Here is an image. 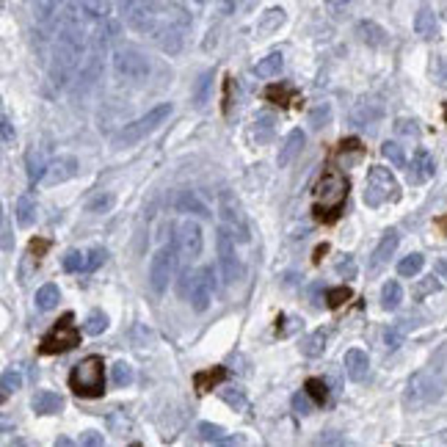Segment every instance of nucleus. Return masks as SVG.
Wrapping results in <instances>:
<instances>
[{
	"label": "nucleus",
	"instance_id": "obj_1",
	"mask_svg": "<svg viewBox=\"0 0 447 447\" xmlns=\"http://www.w3.org/2000/svg\"><path fill=\"white\" fill-rule=\"evenodd\" d=\"M69 389L78 397H102L105 395V362L102 356L91 353L80 359L69 373Z\"/></svg>",
	"mask_w": 447,
	"mask_h": 447
},
{
	"label": "nucleus",
	"instance_id": "obj_2",
	"mask_svg": "<svg viewBox=\"0 0 447 447\" xmlns=\"http://www.w3.org/2000/svg\"><path fill=\"white\" fill-rule=\"evenodd\" d=\"M318 201H315V212L320 221H334L348 199V182L340 171H326L323 179L318 182Z\"/></svg>",
	"mask_w": 447,
	"mask_h": 447
},
{
	"label": "nucleus",
	"instance_id": "obj_3",
	"mask_svg": "<svg viewBox=\"0 0 447 447\" xmlns=\"http://www.w3.org/2000/svg\"><path fill=\"white\" fill-rule=\"evenodd\" d=\"M171 111H174V105L171 102H160V105H155V108H149L144 116H138V119H133L130 124H124L119 133H116V138H113V146L116 149H124V146H133V144H138L141 138H146L149 133H155L168 116H171Z\"/></svg>",
	"mask_w": 447,
	"mask_h": 447
},
{
	"label": "nucleus",
	"instance_id": "obj_4",
	"mask_svg": "<svg viewBox=\"0 0 447 447\" xmlns=\"http://www.w3.org/2000/svg\"><path fill=\"white\" fill-rule=\"evenodd\" d=\"M400 199V185L395 174L386 166H373L367 171V185H364V204L367 207H381L386 201Z\"/></svg>",
	"mask_w": 447,
	"mask_h": 447
},
{
	"label": "nucleus",
	"instance_id": "obj_5",
	"mask_svg": "<svg viewBox=\"0 0 447 447\" xmlns=\"http://www.w3.org/2000/svg\"><path fill=\"white\" fill-rule=\"evenodd\" d=\"M444 381H447V378L439 373V367H436V364H430V367H425V370H417V373L408 378V386H406V400H408L411 406L430 403V400H436V397L441 395Z\"/></svg>",
	"mask_w": 447,
	"mask_h": 447
},
{
	"label": "nucleus",
	"instance_id": "obj_6",
	"mask_svg": "<svg viewBox=\"0 0 447 447\" xmlns=\"http://www.w3.org/2000/svg\"><path fill=\"white\" fill-rule=\"evenodd\" d=\"M218 215H221V224L238 243H249L252 241V227H249V218L241 207V201L232 196V193H221V201H218Z\"/></svg>",
	"mask_w": 447,
	"mask_h": 447
},
{
	"label": "nucleus",
	"instance_id": "obj_7",
	"mask_svg": "<svg viewBox=\"0 0 447 447\" xmlns=\"http://www.w3.org/2000/svg\"><path fill=\"white\" fill-rule=\"evenodd\" d=\"M72 320H75V318L67 312V315L42 337L39 353L53 356V353H64V351H72L75 345H80V331H78V326H75Z\"/></svg>",
	"mask_w": 447,
	"mask_h": 447
},
{
	"label": "nucleus",
	"instance_id": "obj_8",
	"mask_svg": "<svg viewBox=\"0 0 447 447\" xmlns=\"http://www.w3.org/2000/svg\"><path fill=\"white\" fill-rule=\"evenodd\" d=\"M215 249H218V263H221L224 282H227V285L238 282L241 274H243V265H241V257H238V252H235V238H232L227 230H218Z\"/></svg>",
	"mask_w": 447,
	"mask_h": 447
},
{
	"label": "nucleus",
	"instance_id": "obj_9",
	"mask_svg": "<svg viewBox=\"0 0 447 447\" xmlns=\"http://www.w3.org/2000/svg\"><path fill=\"white\" fill-rule=\"evenodd\" d=\"M113 72L127 83H141L149 75V61L138 50H116L113 53Z\"/></svg>",
	"mask_w": 447,
	"mask_h": 447
},
{
	"label": "nucleus",
	"instance_id": "obj_10",
	"mask_svg": "<svg viewBox=\"0 0 447 447\" xmlns=\"http://www.w3.org/2000/svg\"><path fill=\"white\" fill-rule=\"evenodd\" d=\"M201 246H204V235H201V227L196 221H182L179 230H177V254L182 260V265H190L199 254H201Z\"/></svg>",
	"mask_w": 447,
	"mask_h": 447
},
{
	"label": "nucleus",
	"instance_id": "obj_11",
	"mask_svg": "<svg viewBox=\"0 0 447 447\" xmlns=\"http://www.w3.org/2000/svg\"><path fill=\"white\" fill-rule=\"evenodd\" d=\"M171 274H174V249L171 246H163L155 252L152 263H149V287L152 293H163L171 282Z\"/></svg>",
	"mask_w": 447,
	"mask_h": 447
},
{
	"label": "nucleus",
	"instance_id": "obj_12",
	"mask_svg": "<svg viewBox=\"0 0 447 447\" xmlns=\"http://www.w3.org/2000/svg\"><path fill=\"white\" fill-rule=\"evenodd\" d=\"M212 290H215V282H212V268L204 265L199 268L193 276H190V290H188V301L196 312H204L212 301Z\"/></svg>",
	"mask_w": 447,
	"mask_h": 447
},
{
	"label": "nucleus",
	"instance_id": "obj_13",
	"mask_svg": "<svg viewBox=\"0 0 447 447\" xmlns=\"http://www.w3.org/2000/svg\"><path fill=\"white\" fill-rule=\"evenodd\" d=\"M78 157L72 155H58L56 160L47 163V171H45V182L47 185H61V182H69L72 177H78Z\"/></svg>",
	"mask_w": 447,
	"mask_h": 447
},
{
	"label": "nucleus",
	"instance_id": "obj_14",
	"mask_svg": "<svg viewBox=\"0 0 447 447\" xmlns=\"http://www.w3.org/2000/svg\"><path fill=\"white\" fill-rule=\"evenodd\" d=\"M397 246H400V235H397V230H386V232L381 235L378 246L373 249V257H370V271H373V274H375V271H381V268L389 263V257H395Z\"/></svg>",
	"mask_w": 447,
	"mask_h": 447
},
{
	"label": "nucleus",
	"instance_id": "obj_15",
	"mask_svg": "<svg viewBox=\"0 0 447 447\" xmlns=\"http://www.w3.org/2000/svg\"><path fill=\"white\" fill-rule=\"evenodd\" d=\"M384 119V105L378 100H359L351 111V122L359 127H375Z\"/></svg>",
	"mask_w": 447,
	"mask_h": 447
},
{
	"label": "nucleus",
	"instance_id": "obj_16",
	"mask_svg": "<svg viewBox=\"0 0 447 447\" xmlns=\"http://www.w3.org/2000/svg\"><path fill=\"white\" fill-rule=\"evenodd\" d=\"M433 171H436V163H433V155L428 152V149H417L414 152V157H411V166H408V179L414 182V185H422V182H428L430 177H433Z\"/></svg>",
	"mask_w": 447,
	"mask_h": 447
},
{
	"label": "nucleus",
	"instance_id": "obj_17",
	"mask_svg": "<svg viewBox=\"0 0 447 447\" xmlns=\"http://www.w3.org/2000/svg\"><path fill=\"white\" fill-rule=\"evenodd\" d=\"M174 210L177 212H190V215H199V218H210L212 215L210 207H207V201L196 190H179L174 196Z\"/></svg>",
	"mask_w": 447,
	"mask_h": 447
},
{
	"label": "nucleus",
	"instance_id": "obj_18",
	"mask_svg": "<svg viewBox=\"0 0 447 447\" xmlns=\"http://www.w3.org/2000/svg\"><path fill=\"white\" fill-rule=\"evenodd\" d=\"M304 144H307L304 130H290V133H287V138H285V144L279 146V155H276L279 168H287V166H290V163H293V160L301 155Z\"/></svg>",
	"mask_w": 447,
	"mask_h": 447
},
{
	"label": "nucleus",
	"instance_id": "obj_19",
	"mask_svg": "<svg viewBox=\"0 0 447 447\" xmlns=\"http://www.w3.org/2000/svg\"><path fill=\"white\" fill-rule=\"evenodd\" d=\"M342 364H345V375H348L351 381H364L367 373H370V359H367V353H364L362 348L345 351Z\"/></svg>",
	"mask_w": 447,
	"mask_h": 447
},
{
	"label": "nucleus",
	"instance_id": "obj_20",
	"mask_svg": "<svg viewBox=\"0 0 447 447\" xmlns=\"http://www.w3.org/2000/svg\"><path fill=\"white\" fill-rule=\"evenodd\" d=\"M61 406H64V397L58 392H53V389H39L31 397V408L36 414H56V411H61Z\"/></svg>",
	"mask_w": 447,
	"mask_h": 447
},
{
	"label": "nucleus",
	"instance_id": "obj_21",
	"mask_svg": "<svg viewBox=\"0 0 447 447\" xmlns=\"http://www.w3.org/2000/svg\"><path fill=\"white\" fill-rule=\"evenodd\" d=\"M326 340H329V331H326V329H315L312 334H307V337L301 340V353L309 356V359L323 356V351H326Z\"/></svg>",
	"mask_w": 447,
	"mask_h": 447
},
{
	"label": "nucleus",
	"instance_id": "obj_22",
	"mask_svg": "<svg viewBox=\"0 0 447 447\" xmlns=\"http://www.w3.org/2000/svg\"><path fill=\"white\" fill-rule=\"evenodd\" d=\"M58 301H61V290H58V285L47 282V285H42V287L36 290V309H39V312H50V309H56Z\"/></svg>",
	"mask_w": 447,
	"mask_h": 447
},
{
	"label": "nucleus",
	"instance_id": "obj_23",
	"mask_svg": "<svg viewBox=\"0 0 447 447\" xmlns=\"http://www.w3.org/2000/svg\"><path fill=\"white\" fill-rule=\"evenodd\" d=\"M14 218H17L20 227H34V221H36V201H34L28 193H23V196L17 199Z\"/></svg>",
	"mask_w": 447,
	"mask_h": 447
},
{
	"label": "nucleus",
	"instance_id": "obj_24",
	"mask_svg": "<svg viewBox=\"0 0 447 447\" xmlns=\"http://www.w3.org/2000/svg\"><path fill=\"white\" fill-rule=\"evenodd\" d=\"M224 378H227V367H215V370H201L193 375L196 392H210L212 386H218Z\"/></svg>",
	"mask_w": 447,
	"mask_h": 447
},
{
	"label": "nucleus",
	"instance_id": "obj_25",
	"mask_svg": "<svg viewBox=\"0 0 447 447\" xmlns=\"http://www.w3.org/2000/svg\"><path fill=\"white\" fill-rule=\"evenodd\" d=\"M400 301H403V287H400V282L389 279V282L381 287V307H384V309H397Z\"/></svg>",
	"mask_w": 447,
	"mask_h": 447
},
{
	"label": "nucleus",
	"instance_id": "obj_26",
	"mask_svg": "<svg viewBox=\"0 0 447 447\" xmlns=\"http://www.w3.org/2000/svg\"><path fill=\"white\" fill-rule=\"evenodd\" d=\"M359 36H362V42H367L370 47L386 45V31H384L381 25H375V23H362V25H359Z\"/></svg>",
	"mask_w": 447,
	"mask_h": 447
},
{
	"label": "nucleus",
	"instance_id": "obj_27",
	"mask_svg": "<svg viewBox=\"0 0 447 447\" xmlns=\"http://www.w3.org/2000/svg\"><path fill=\"white\" fill-rule=\"evenodd\" d=\"M406 331H408V320H397V323H392V326L384 331V342H386V348H389V351H397V348L403 345V340H406Z\"/></svg>",
	"mask_w": 447,
	"mask_h": 447
},
{
	"label": "nucleus",
	"instance_id": "obj_28",
	"mask_svg": "<svg viewBox=\"0 0 447 447\" xmlns=\"http://www.w3.org/2000/svg\"><path fill=\"white\" fill-rule=\"evenodd\" d=\"M108 315L102 312V309H91L89 312V318H86V323H83V331L86 334H91V337H100L105 329H108Z\"/></svg>",
	"mask_w": 447,
	"mask_h": 447
},
{
	"label": "nucleus",
	"instance_id": "obj_29",
	"mask_svg": "<svg viewBox=\"0 0 447 447\" xmlns=\"http://www.w3.org/2000/svg\"><path fill=\"white\" fill-rule=\"evenodd\" d=\"M196 433H199L201 441H215V444L227 441V430H224L221 425H212V422H199L196 425Z\"/></svg>",
	"mask_w": 447,
	"mask_h": 447
},
{
	"label": "nucleus",
	"instance_id": "obj_30",
	"mask_svg": "<svg viewBox=\"0 0 447 447\" xmlns=\"http://www.w3.org/2000/svg\"><path fill=\"white\" fill-rule=\"evenodd\" d=\"M307 122H309L312 130H323V127L331 122V105H329V102H318V105L309 111Z\"/></svg>",
	"mask_w": 447,
	"mask_h": 447
},
{
	"label": "nucleus",
	"instance_id": "obj_31",
	"mask_svg": "<svg viewBox=\"0 0 447 447\" xmlns=\"http://www.w3.org/2000/svg\"><path fill=\"white\" fill-rule=\"evenodd\" d=\"M274 124H276V119H274L271 113H260L257 122H254V141H257V144L271 141V135H274Z\"/></svg>",
	"mask_w": 447,
	"mask_h": 447
},
{
	"label": "nucleus",
	"instance_id": "obj_32",
	"mask_svg": "<svg viewBox=\"0 0 447 447\" xmlns=\"http://www.w3.org/2000/svg\"><path fill=\"white\" fill-rule=\"evenodd\" d=\"M282 64H285L282 56H279V53H271V56H265V58L254 67V72H257L260 78H274V75L282 72Z\"/></svg>",
	"mask_w": 447,
	"mask_h": 447
},
{
	"label": "nucleus",
	"instance_id": "obj_33",
	"mask_svg": "<svg viewBox=\"0 0 447 447\" xmlns=\"http://www.w3.org/2000/svg\"><path fill=\"white\" fill-rule=\"evenodd\" d=\"M210 86H212V72H204L199 80H196V89H193V105L196 108H204L207 100H210Z\"/></svg>",
	"mask_w": 447,
	"mask_h": 447
},
{
	"label": "nucleus",
	"instance_id": "obj_34",
	"mask_svg": "<svg viewBox=\"0 0 447 447\" xmlns=\"http://www.w3.org/2000/svg\"><path fill=\"white\" fill-rule=\"evenodd\" d=\"M113 193H97V196H91L89 199V204H86V212H91V215H105V212H111V207H113Z\"/></svg>",
	"mask_w": 447,
	"mask_h": 447
},
{
	"label": "nucleus",
	"instance_id": "obj_35",
	"mask_svg": "<svg viewBox=\"0 0 447 447\" xmlns=\"http://www.w3.org/2000/svg\"><path fill=\"white\" fill-rule=\"evenodd\" d=\"M414 31H417L422 39H433V34H436V20H433V14H430L428 9H422V12L417 14V20H414Z\"/></svg>",
	"mask_w": 447,
	"mask_h": 447
},
{
	"label": "nucleus",
	"instance_id": "obj_36",
	"mask_svg": "<svg viewBox=\"0 0 447 447\" xmlns=\"http://www.w3.org/2000/svg\"><path fill=\"white\" fill-rule=\"evenodd\" d=\"M381 155H384L395 168H403V166H406V152H403V146H400L397 141H384V144H381Z\"/></svg>",
	"mask_w": 447,
	"mask_h": 447
},
{
	"label": "nucleus",
	"instance_id": "obj_37",
	"mask_svg": "<svg viewBox=\"0 0 447 447\" xmlns=\"http://www.w3.org/2000/svg\"><path fill=\"white\" fill-rule=\"evenodd\" d=\"M45 171H47V163H45L42 149H31L28 152V177L36 182V179H45Z\"/></svg>",
	"mask_w": 447,
	"mask_h": 447
},
{
	"label": "nucleus",
	"instance_id": "obj_38",
	"mask_svg": "<svg viewBox=\"0 0 447 447\" xmlns=\"http://www.w3.org/2000/svg\"><path fill=\"white\" fill-rule=\"evenodd\" d=\"M422 265H425V257L419 252H414V254H408V257H403L397 263V274L400 276H417L422 271Z\"/></svg>",
	"mask_w": 447,
	"mask_h": 447
},
{
	"label": "nucleus",
	"instance_id": "obj_39",
	"mask_svg": "<svg viewBox=\"0 0 447 447\" xmlns=\"http://www.w3.org/2000/svg\"><path fill=\"white\" fill-rule=\"evenodd\" d=\"M221 397H224V403H227V406H232L235 411H246V406H249L246 395L238 386H224L221 389Z\"/></svg>",
	"mask_w": 447,
	"mask_h": 447
},
{
	"label": "nucleus",
	"instance_id": "obj_40",
	"mask_svg": "<svg viewBox=\"0 0 447 447\" xmlns=\"http://www.w3.org/2000/svg\"><path fill=\"white\" fill-rule=\"evenodd\" d=\"M111 378H113V384H116V386H130L135 375H133V367H130V364L122 359V362H116V364L111 367Z\"/></svg>",
	"mask_w": 447,
	"mask_h": 447
},
{
	"label": "nucleus",
	"instance_id": "obj_41",
	"mask_svg": "<svg viewBox=\"0 0 447 447\" xmlns=\"http://www.w3.org/2000/svg\"><path fill=\"white\" fill-rule=\"evenodd\" d=\"M304 389L312 395V400L315 403H326V397H329V384L323 381V378H307V384H304Z\"/></svg>",
	"mask_w": 447,
	"mask_h": 447
},
{
	"label": "nucleus",
	"instance_id": "obj_42",
	"mask_svg": "<svg viewBox=\"0 0 447 447\" xmlns=\"http://www.w3.org/2000/svg\"><path fill=\"white\" fill-rule=\"evenodd\" d=\"M23 386V375L17 367H6L3 370V397H9L12 392H17Z\"/></svg>",
	"mask_w": 447,
	"mask_h": 447
},
{
	"label": "nucleus",
	"instance_id": "obj_43",
	"mask_svg": "<svg viewBox=\"0 0 447 447\" xmlns=\"http://www.w3.org/2000/svg\"><path fill=\"white\" fill-rule=\"evenodd\" d=\"M285 23V12L282 9H271V12H265V17H263V23H260V34H271L274 28H279Z\"/></svg>",
	"mask_w": 447,
	"mask_h": 447
},
{
	"label": "nucleus",
	"instance_id": "obj_44",
	"mask_svg": "<svg viewBox=\"0 0 447 447\" xmlns=\"http://www.w3.org/2000/svg\"><path fill=\"white\" fill-rule=\"evenodd\" d=\"M312 406H315V400H312V395H309L307 389L293 395V411H296V414L307 417V414H312Z\"/></svg>",
	"mask_w": 447,
	"mask_h": 447
},
{
	"label": "nucleus",
	"instance_id": "obj_45",
	"mask_svg": "<svg viewBox=\"0 0 447 447\" xmlns=\"http://www.w3.org/2000/svg\"><path fill=\"white\" fill-rule=\"evenodd\" d=\"M326 298H329V307L337 309L340 304H345V301L351 298V290H348L345 285H342V287H329V290H326Z\"/></svg>",
	"mask_w": 447,
	"mask_h": 447
},
{
	"label": "nucleus",
	"instance_id": "obj_46",
	"mask_svg": "<svg viewBox=\"0 0 447 447\" xmlns=\"http://www.w3.org/2000/svg\"><path fill=\"white\" fill-rule=\"evenodd\" d=\"M64 271H69V274H75V271H86V254H80V252H69V254L64 257Z\"/></svg>",
	"mask_w": 447,
	"mask_h": 447
},
{
	"label": "nucleus",
	"instance_id": "obj_47",
	"mask_svg": "<svg viewBox=\"0 0 447 447\" xmlns=\"http://www.w3.org/2000/svg\"><path fill=\"white\" fill-rule=\"evenodd\" d=\"M337 274L342 279H356V260L351 254H342V260H337Z\"/></svg>",
	"mask_w": 447,
	"mask_h": 447
},
{
	"label": "nucleus",
	"instance_id": "obj_48",
	"mask_svg": "<svg viewBox=\"0 0 447 447\" xmlns=\"http://www.w3.org/2000/svg\"><path fill=\"white\" fill-rule=\"evenodd\" d=\"M439 290V279L436 276H425L419 282V287H414V298H425L428 293H436Z\"/></svg>",
	"mask_w": 447,
	"mask_h": 447
},
{
	"label": "nucleus",
	"instance_id": "obj_49",
	"mask_svg": "<svg viewBox=\"0 0 447 447\" xmlns=\"http://www.w3.org/2000/svg\"><path fill=\"white\" fill-rule=\"evenodd\" d=\"M102 260H105V252H102V249H91V252L86 254V271H94Z\"/></svg>",
	"mask_w": 447,
	"mask_h": 447
},
{
	"label": "nucleus",
	"instance_id": "obj_50",
	"mask_svg": "<svg viewBox=\"0 0 447 447\" xmlns=\"http://www.w3.org/2000/svg\"><path fill=\"white\" fill-rule=\"evenodd\" d=\"M80 444H86V447H100V444H105V439H102V433H97V430H86V433L80 436Z\"/></svg>",
	"mask_w": 447,
	"mask_h": 447
},
{
	"label": "nucleus",
	"instance_id": "obj_51",
	"mask_svg": "<svg viewBox=\"0 0 447 447\" xmlns=\"http://www.w3.org/2000/svg\"><path fill=\"white\" fill-rule=\"evenodd\" d=\"M395 127H397V133H403V135H419V127H417V122H411V119H400Z\"/></svg>",
	"mask_w": 447,
	"mask_h": 447
},
{
	"label": "nucleus",
	"instance_id": "obj_52",
	"mask_svg": "<svg viewBox=\"0 0 447 447\" xmlns=\"http://www.w3.org/2000/svg\"><path fill=\"white\" fill-rule=\"evenodd\" d=\"M0 130H3V144H14V127H12L9 116L0 119Z\"/></svg>",
	"mask_w": 447,
	"mask_h": 447
},
{
	"label": "nucleus",
	"instance_id": "obj_53",
	"mask_svg": "<svg viewBox=\"0 0 447 447\" xmlns=\"http://www.w3.org/2000/svg\"><path fill=\"white\" fill-rule=\"evenodd\" d=\"M433 72H436V83H439V86H447V61H444V58L436 61Z\"/></svg>",
	"mask_w": 447,
	"mask_h": 447
},
{
	"label": "nucleus",
	"instance_id": "obj_54",
	"mask_svg": "<svg viewBox=\"0 0 447 447\" xmlns=\"http://www.w3.org/2000/svg\"><path fill=\"white\" fill-rule=\"evenodd\" d=\"M3 252H12V227L6 215H3Z\"/></svg>",
	"mask_w": 447,
	"mask_h": 447
},
{
	"label": "nucleus",
	"instance_id": "obj_55",
	"mask_svg": "<svg viewBox=\"0 0 447 447\" xmlns=\"http://www.w3.org/2000/svg\"><path fill=\"white\" fill-rule=\"evenodd\" d=\"M318 444H345V439H342V436L329 433V436H320V439H318Z\"/></svg>",
	"mask_w": 447,
	"mask_h": 447
},
{
	"label": "nucleus",
	"instance_id": "obj_56",
	"mask_svg": "<svg viewBox=\"0 0 447 447\" xmlns=\"http://www.w3.org/2000/svg\"><path fill=\"white\" fill-rule=\"evenodd\" d=\"M436 274H439V279L447 282V257H439L436 260Z\"/></svg>",
	"mask_w": 447,
	"mask_h": 447
}]
</instances>
